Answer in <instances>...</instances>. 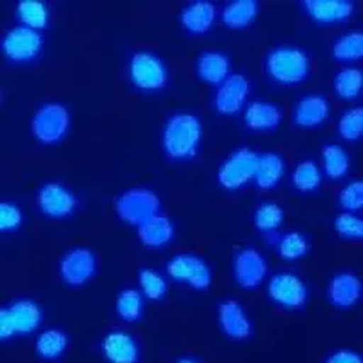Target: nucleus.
Instances as JSON below:
<instances>
[{"label":"nucleus","instance_id":"30","mask_svg":"<svg viewBox=\"0 0 363 363\" xmlns=\"http://www.w3.org/2000/svg\"><path fill=\"white\" fill-rule=\"evenodd\" d=\"M333 55L338 60H359L363 58V31H347L333 42Z\"/></svg>","mask_w":363,"mask_h":363},{"label":"nucleus","instance_id":"9","mask_svg":"<svg viewBox=\"0 0 363 363\" xmlns=\"http://www.w3.org/2000/svg\"><path fill=\"white\" fill-rule=\"evenodd\" d=\"M167 272L171 278L189 284L194 289H207L213 281V272L209 265L200 256L191 255V252L174 255L167 264Z\"/></svg>","mask_w":363,"mask_h":363},{"label":"nucleus","instance_id":"32","mask_svg":"<svg viewBox=\"0 0 363 363\" xmlns=\"http://www.w3.org/2000/svg\"><path fill=\"white\" fill-rule=\"evenodd\" d=\"M116 313L128 323L140 320L142 313H144V298H142L140 291L131 289V287L122 291L116 298Z\"/></svg>","mask_w":363,"mask_h":363},{"label":"nucleus","instance_id":"38","mask_svg":"<svg viewBox=\"0 0 363 363\" xmlns=\"http://www.w3.org/2000/svg\"><path fill=\"white\" fill-rule=\"evenodd\" d=\"M340 206L343 211H356L363 209V178H354V180L347 182L338 194Z\"/></svg>","mask_w":363,"mask_h":363},{"label":"nucleus","instance_id":"13","mask_svg":"<svg viewBox=\"0 0 363 363\" xmlns=\"http://www.w3.org/2000/svg\"><path fill=\"white\" fill-rule=\"evenodd\" d=\"M267 277V262L260 251L252 247L240 249L235 256V278L245 289H255Z\"/></svg>","mask_w":363,"mask_h":363},{"label":"nucleus","instance_id":"5","mask_svg":"<svg viewBox=\"0 0 363 363\" xmlns=\"http://www.w3.org/2000/svg\"><path fill=\"white\" fill-rule=\"evenodd\" d=\"M260 155L249 147H240L233 151L218 167V182L225 189H238L247 182L255 180L256 165Z\"/></svg>","mask_w":363,"mask_h":363},{"label":"nucleus","instance_id":"23","mask_svg":"<svg viewBox=\"0 0 363 363\" xmlns=\"http://www.w3.org/2000/svg\"><path fill=\"white\" fill-rule=\"evenodd\" d=\"M245 124L256 131H267L274 129L281 122V111L277 104L264 102V100H255L247 106L244 115Z\"/></svg>","mask_w":363,"mask_h":363},{"label":"nucleus","instance_id":"31","mask_svg":"<svg viewBox=\"0 0 363 363\" xmlns=\"http://www.w3.org/2000/svg\"><path fill=\"white\" fill-rule=\"evenodd\" d=\"M17 15L22 21V24L37 29V31L45 28L48 21H50L48 6L40 2V0H22V2H18Z\"/></svg>","mask_w":363,"mask_h":363},{"label":"nucleus","instance_id":"34","mask_svg":"<svg viewBox=\"0 0 363 363\" xmlns=\"http://www.w3.org/2000/svg\"><path fill=\"white\" fill-rule=\"evenodd\" d=\"M338 131L345 140H356L363 136V106H351L340 115Z\"/></svg>","mask_w":363,"mask_h":363},{"label":"nucleus","instance_id":"17","mask_svg":"<svg viewBox=\"0 0 363 363\" xmlns=\"http://www.w3.org/2000/svg\"><path fill=\"white\" fill-rule=\"evenodd\" d=\"M330 115V104L329 100L323 95H316V93H311V95L301 96L300 100L294 106L293 111V120L298 125H303V128H313V125H320L322 122H325Z\"/></svg>","mask_w":363,"mask_h":363},{"label":"nucleus","instance_id":"39","mask_svg":"<svg viewBox=\"0 0 363 363\" xmlns=\"http://www.w3.org/2000/svg\"><path fill=\"white\" fill-rule=\"evenodd\" d=\"M24 220L21 207L13 202H0V231L17 229Z\"/></svg>","mask_w":363,"mask_h":363},{"label":"nucleus","instance_id":"7","mask_svg":"<svg viewBox=\"0 0 363 363\" xmlns=\"http://www.w3.org/2000/svg\"><path fill=\"white\" fill-rule=\"evenodd\" d=\"M42 44H44V38H42L40 31L28 28L24 24H18L9 29V31H6L2 40H0L2 53L13 62L33 60L40 53Z\"/></svg>","mask_w":363,"mask_h":363},{"label":"nucleus","instance_id":"36","mask_svg":"<svg viewBox=\"0 0 363 363\" xmlns=\"http://www.w3.org/2000/svg\"><path fill=\"white\" fill-rule=\"evenodd\" d=\"M138 284H140L142 293L151 300H160L167 294V281L160 272L153 269H142L138 272Z\"/></svg>","mask_w":363,"mask_h":363},{"label":"nucleus","instance_id":"1","mask_svg":"<svg viewBox=\"0 0 363 363\" xmlns=\"http://www.w3.org/2000/svg\"><path fill=\"white\" fill-rule=\"evenodd\" d=\"M202 122L194 113H174L165 122L162 131V145L165 153L177 160L194 157L202 140Z\"/></svg>","mask_w":363,"mask_h":363},{"label":"nucleus","instance_id":"11","mask_svg":"<svg viewBox=\"0 0 363 363\" xmlns=\"http://www.w3.org/2000/svg\"><path fill=\"white\" fill-rule=\"evenodd\" d=\"M96 256L87 247H73L60 258V277L69 285H82L95 277Z\"/></svg>","mask_w":363,"mask_h":363},{"label":"nucleus","instance_id":"15","mask_svg":"<svg viewBox=\"0 0 363 363\" xmlns=\"http://www.w3.org/2000/svg\"><path fill=\"white\" fill-rule=\"evenodd\" d=\"M102 352L109 363H138L140 359L138 342L131 333L122 329H115L104 336Z\"/></svg>","mask_w":363,"mask_h":363},{"label":"nucleus","instance_id":"4","mask_svg":"<svg viewBox=\"0 0 363 363\" xmlns=\"http://www.w3.org/2000/svg\"><path fill=\"white\" fill-rule=\"evenodd\" d=\"M69 109L60 102H45L35 111L31 120L33 135L44 144L58 142L69 129Z\"/></svg>","mask_w":363,"mask_h":363},{"label":"nucleus","instance_id":"14","mask_svg":"<svg viewBox=\"0 0 363 363\" xmlns=\"http://www.w3.org/2000/svg\"><path fill=\"white\" fill-rule=\"evenodd\" d=\"M249 96V80L240 73H231L215 93V106L223 115H235Z\"/></svg>","mask_w":363,"mask_h":363},{"label":"nucleus","instance_id":"26","mask_svg":"<svg viewBox=\"0 0 363 363\" xmlns=\"http://www.w3.org/2000/svg\"><path fill=\"white\" fill-rule=\"evenodd\" d=\"M336 95L340 99L352 100L362 93L363 89V69L356 66H345L336 71L335 80H333Z\"/></svg>","mask_w":363,"mask_h":363},{"label":"nucleus","instance_id":"18","mask_svg":"<svg viewBox=\"0 0 363 363\" xmlns=\"http://www.w3.org/2000/svg\"><path fill=\"white\" fill-rule=\"evenodd\" d=\"M301 6L318 22L347 21L356 8L351 0H306Z\"/></svg>","mask_w":363,"mask_h":363},{"label":"nucleus","instance_id":"25","mask_svg":"<svg viewBox=\"0 0 363 363\" xmlns=\"http://www.w3.org/2000/svg\"><path fill=\"white\" fill-rule=\"evenodd\" d=\"M258 15L256 0H233L222 8V21L229 28H245Z\"/></svg>","mask_w":363,"mask_h":363},{"label":"nucleus","instance_id":"8","mask_svg":"<svg viewBox=\"0 0 363 363\" xmlns=\"http://www.w3.org/2000/svg\"><path fill=\"white\" fill-rule=\"evenodd\" d=\"M267 294L284 309H301L307 303V285L294 272H277L267 284Z\"/></svg>","mask_w":363,"mask_h":363},{"label":"nucleus","instance_id":"6","mask_svg":"<svg viewBox=\"0 0 363 363\" xmlns=\"http://www.w3.org/2000/svg\"><path fill=\"white\" fill-rule=\"evenodd\" d=\"M129 77L140 89L158 91L167 82V67L158 55L151 51H135L129 60Z\"/></svg>","mask_w":363,"mask_h":363},{"label":"nucleus","instance_id":"24","mask_svg":"<svg viewBox=\"0 0 363 363\" xmlns=\"http://www.w3.org/2000/svg\"><path fill=\"white\" fill-rule=\"evenodd\" d=\"M285 171V162L284 157L274 151H269V153L260 155L258 158V165H256L255 173V182L256 186L262 187V189H272L277 186L278 182L281 180Z\"/></svg>","mask_w":363,"mask_h":363},{"label":"nucleus","instance_id":"28","mask_svg":"<svg viewBox=\"0 0 363 363\" xmlns=\"http://www.w3.org/2000/svg\"><path fill=\"white\" fill-rule=\"evenodd\" d=\"M69 340L62 329H45L37 338V354L44 359H57L66 352Z\"/></svg>","mask_w":363,"mask_h":363},{"label":"nucleus","instance_id":"21","mask_svg":"<svg viewBox=\"0 0 363 363\" xmlns=\"http://www.w3.org/2000/svg\"><path fill=\"white\" fill-rule=\"evenodd\" d=\"M196 73L200 74V79H203L209 84H220L231 74V62L229 57L223 55L222 51L209 50L203 51L196 60Z\"/></svg>","mask_w":363,"mask_h":363},{"label":"nucleus","instance_id":"3","mask_svg":"<svg viewBox=\"0 0 363 363\" xmlns=\"http://www.w3.org/2000/svg\"><path fill=\"white\" fill-rule=\"evenodd\" d=\"M116 215L133 225H142L160 213V199L147 187H133L116 199Z\"/></svg>","mask_w":363,"mask_h":363},{"label":"nucleus","instance_id":"41","mask_svg":"<svg viewBox=\"0 0 363 363\" xmlns=\"http://www.w3.org/2000/svg\"><path fill=\"white\" fill-rule=\"evenodd\" d=\"M13 336H17V335H15V329H13L8 307H0V342L13 338Z\"/></svg>","mask_w":363,"mask_h":363},{"label":"nucleus","instance_id":"10","mask_svg":"<svg viewBox=\"0 0 363 363\" xmlns=\"http://www.w3.org/2000/svg\"><path fill=\"white\" fill-rule=\"evenodd\" d=\"M37 202L40 211L45 216L51 218H64L69 216L77 206V194L69 189L67 186L60 184V182H48L38 189Z\"/></svg>","mask_w":363,"mask_h":363},{"label":"nucleus","instance_id":"37","mask_svg":"<svg viewBox=\"0 0 363 363\" xmlns=\"http://www.w3.org/2000/svg\"><path fill=\"white\" fill-rule=\"evenodd\" d=\"M335 229L343 238L363 240V218L351 211H342L336 215Z\"/></svg>","mask_w":363,"mask_h":363},{"label":"nucleus","instance_id":"42","mask_svg":"<svg viewBox=\"0 0 363 363\" xmlns=\"http://www.w3.org/2000/svg\"><path fill=\"white\" fill-rule=\"evenodd\" d=\"M177 363H200V362L194 358H180Z\"/></svg>","mask_w":363,"mask_h":363},{"label":"nucleus","instance_id":"2","mask_svg":"<svg viewBox=\"0 0 363 363\" xmlns=\"http://www.w3.org/2000/svg\"><path fill=\"white\" fill-rule=\"evenodd\" d=\"M265 69L272 79L281 84H298L311 71V58L300 48L280 45L265 57Z\"/></svg>","mask_w":363,"mask_h":363},{"label":"nucleus","instance_id":"40","mask_svg":"<svg viewBox=\"0 0 363 363\" xmlns=\"http://www.w3.org/2000/svg\"><path fill=\"white\" fill-rule=\"evenodd\" d=\"M323 363H363V356L356 351L342 349V351L333 352Z\"/></svg>","mask_w":363,"mask_h":363},{"label":"nucleus","instance_id":"33","mask_svg":"<svg viewBox=\"0 0 363 363\" xmlns=\"http://www.w3.org/2000/svg\"><path fill=\"white\" fill-rule=\"evenodd\" d=\"M285 213L277 202H264L256 207L255 211V223L260 231L272 233L284 223Z\"/></svg>","mask_w":363,"mask_h":363},{"label":"nucleus","instance_id":"20","mask_svg":"<svg viewBox=\"0 0 363 363\" xmlns=\"http://www.w3.org/2000/svg\"><path fill=\"white\" fill-rule=\"evenodd\" d=\"M216 18V6L207 0H196L182 9L180 21L191 33H207Z\"/></svg>","mask_w":363,"mask_h":363},{"label":"nucleus","instance_id":"12","mask_svg":"<svg viewBox=\"0 0 363 363\" xmlns=\"http://www.w3.org/2000/svg\"><path fill=\"white\" fill-rule=\"evenodd\" d=\"M363 294V281L354 271H338L327 285V296L336 309H351Z\"/></svg>","mask_w":363,"mask_h":363},{"label":"nucleus","instance_id":"35","mask_svg":"<svg viewBox=\"0 0 363 363\" xmlns=\"http://www.w3.org/2000/svg\"><path fill=\"white\" fill-rule=\"evenodd\" d=\"M278 252H280L281 258H287V260H296V258H301L309 251V240L298 231L285 233L278 238L277 242Z\"/></svg>","mask_w":363,"mask_h":363},{"label":"nucleus","instance_id":"16","mask_svg":"<svg viewBox=\"0 0 363 363\" xmlns=\"http://www.w3.org/2000/svg\"><path fill=\"white\" fill-rule=\"evenodd\" d=\"M218 322L227 338L238 340V342L251 338V320L244 307L240 306V301L223 300L218 306Z\"/></svg>","mask_w":363,"mask_h":363},{"label":"nucleus","instance_id":"19","mask_svg":"<svg viewBox=\"0 0 363 363\" xmlns=\"http://www.w3.org/2000/svg\"><path fill=\"white\" fill-rule=\"evenodd\" d=\"M15 335H31L42 322V311L37 301L22 298L8 306Z\"/></svg>","mask_w":363,"mask_h":363},{"label":"nucleus","instance_id":"22","mask_svg":"<svg viewBox=\"0 0 363 363\" xmlns=\"http://www.w3.org/2000/svg\"><path fill=\"white\" fill-rule=\"evenodd\" d=\"M174 236V225L169 218L162 213L149 218L142 225H138V238L147 247H162L169 244Z\"/></svg>","mask_w":363,"mask_h":363},{"label":"nucleus","instance_id":"27","mask_svg":"<svg viewBox=\"0 0 363 363\" xmlns=\"http://www.w3.org/2000/svg\"><path fill=\"white\" fill-rule=\"evenodd\" d=\"M351 167V158L342 145L329 144L322 149V171L330 180L345 177Z\"/></svg>","mask_w":363,"mask_h":363},{"label":"nucleus","instance_id":"29","mask_svg":"<svg viewBox=\"0 0 363 363\" xmlns=\"http://www.w3.org/2000/svg\"><path fill=\"white\" fill-rule=\"evenodd\" d=\"M291 178H293V184L298 191H301V193H311V191H316L318 187L322 186L323 171L316 162L303 160L294 165Z\"/></svg>","mask_w":363,"mask_h":363}]
</instances>
